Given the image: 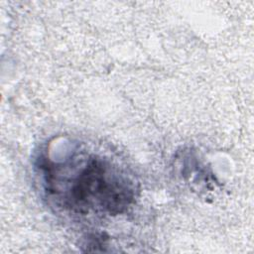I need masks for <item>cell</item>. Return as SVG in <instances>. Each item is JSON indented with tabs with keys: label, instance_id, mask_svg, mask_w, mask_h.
Returning a JSON list of instances; mask_svg holds the SVG:
<instances>
[{
	"label": "cell",
	"instance_id": "obj_1",
	"mask_svg": "<svg viewBox=\"0 0 254 254\" xmlns=\"http://www.w3.org/2000/svg\"><path fill=\"white\" fill-rule=\"evenodd\" d=\"M47 177L49 190L75 212H123L133 201L132 182L108 162L89 157L78 165L57 167Z\"/></svg>",
	"mask_w": 254,
	"mask_h": 254
}]
</instances>
